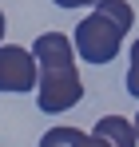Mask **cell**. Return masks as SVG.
<instances>
[{
    "instance_id": "obj_1",
    "label": "cell",
    "mask_w": 139,
    "mask_h": 147,
    "mask_svg": "<svg viewBox=\"0 0 139 147\" xmlns=\"http://www.w3.org/2000/svg\"><path fill=\"white\" fill-rule=\"evenodd\" d=\"M36 60H40V111H68L84 99V80L76 72V44L64 32L36 36Z\"/></svg>"
},
{
    "instance_id": "obj_2",
    "label": "cell",
    "mask_w": 139,
    "mask_h": 147,
    "mask_svg": "<svg viewBox=\"0 0 139 147\" xmlns=\"http://www.w3.org/2000/svg\"><path fill=\"white\" fill-rule=\"evenodd\" d=\"M131 24H135V8L127 0H103V4H95L88 20L76 24V52L88 64H111Z\"/></svg>"
},
{
    "instance_id": "obj_3",
    "label": "cell",
    "mask_w": 139,
    "mask_h": 147,
    "mask_svg": "<svg viewBox=\"0 0 139 147\" xmlns=\"http://www.w3.org/2000/svg\"><path fill=\"white\" fill-rule=\"evenodd\" d=\"M32 88H40V60H36V52L0 44V92L20 96V92H32Z\"/></svg>"
},
{
    "instance_id": "obj_4",
    "label": "cell",
    "mask_w": 139,
    "mask_h": 147,
    "mask_svg": "<svg viewBox=\"0 0 139 147\" xmlns=\"http://www.w3.org/2000/svg\"><path fill=\"white\" fill-rule=\"evenodd\" d=\"M95 135H103L111 147H139L135 123H127L123 115H103V119L95 123Z\"/></svg>"
},
{
    "instance_id": "obj_5",
    "label": "cell",
    "mask_w": 139,
    "mask_h": 147,
    "mask_svg": "<svg viewBox=\"0 0 139 147\" xmlns=\"http://www.w3.org/2000/svg\"><path fill=\"white\" fill-rule=\"evenodd\" d=\"M84 143V131H76V127H52L40 135V147H80Z\"/></svg>"
},
{
    "instance_id": "obj_6",
    "label": "cell",
    "mask_w": 139,
    "mask_h": 147,
    "mask_svg": "<svg viewBox=\"0 0 139 147\" xmlns=\"http://www.w3.org/2000/svg\"><path fill=\"white\" fill-rule=\"evenodd\" d=\"M127 92L139 99V40L131 44V64H127Z\"/></svg>"
},
{
    "instance_id": "obj_7",
    "label": "cell",
    "mask_w": 139,
    "mask_h": 147,
    "mask_svg": "<svg viewBox=\"0 0 139 147\" xmlns=\"http://www.w3.org/2000/svg\"><path fill=\"white\" fill-rule=\"evenodd\" d=\"M80 147H111V143H107L103 135H95V131H92V135H84V143H80Z\"/></svg>"
},
{
    "instance_id": "obj_8",
    "label": "cell",
    "mask_w": 139,
    "mask_h": 147,
    "mask_svg": "<svg viewBox=\"0 0 139 147\" xmlns=\"http://www.w3.org/2000/svg\"><path fill=\"white\" fill-rule=\"evenodd\" d=\"M84 4H103V0H56V8H84Z\"/></svg>"
},
{
    "instance_id": "obj_9",
    "label": "cell",
    "mask_w": 139,
    "mask_h": 147,
    "mask_svg": "<svg viewBox=\"0 0 139 147\" xmlns=\"http://www.w3.org/2000/svg\"><path fill=\"white\" fill-rule=\"evenodd\" d=\"M0 40H4V12H0Z\"/></svg>"
},
{
    "instance_id": "obj_10",
    "label": "cell",
    "mask_w": 139,
    "mask_h": 147,
    "mask_svg": "<svg viewBox=\"0 0 139 147\" xmlns=\"http://www.w3.org/2000/svg\"><path fill=\"white\" fill-rule=\"evenodd\" d=\"M135 131H139V115H135Z\"/></svg>"
}]
</instances>
